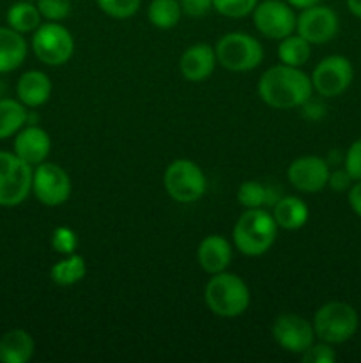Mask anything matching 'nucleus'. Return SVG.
<instances>
[{
  "label": "nucleus",
  "instance_id": "nucleus-21",
  "mask_svg": "<svg viewBox=\"0 0 361 363\" xmlns=\"http://www.w3.org/2000/svg\"><path fill=\"white\" fill-rule=\"evenodd\" d=\"M35 342L27 330L14 328L4 333L0 339V362L2 363H27L32 360Z\"/></svg>",
  "mask_w": 361,
  "mask_h": 363
},
{
  "label": "nucleus",
  "instance_id": "nucleus-6",
  "mask_svg": "<svg viewBox=\"0 0 361 363\" xmlns=\"http://www.w3.org/2000/svg\"><path fill=\"white\" fill-rule=\"evenodd\" d=\"M163 186L166 194L179 204H191L204 197L207 179L200 167L186 158L173 160L165 170Z\"/></svg>",
  "mask_w": 361,
  "mask_h": 363
},
{
  "label": "nucleus",
  "instance_id": "nucleus-36",
  "mask_svg": "<svg viewBox=\"0 0 361 363\" xmlns=\"http://www.w3.org/2000/svg\"><path fill=\"white\" fill-rule=\"evenodd\" d=\"M347 201H349L350 209H353L357 216H361V181H356V183L347 190Z\"/></svg>",
  "mask_w": 361,
  "mask_h": 363
},
{
  "label": "nucleus",
  "instance_id": "nucleus-22",
  "mask_svg": "<svg viewBox=\"0 0 361 363\" xmlns=\"http://www.w3.org/2000/svg\"><path fill=\"white\" fill-rule=\"evenodd\" d=\"M27 106L20 99L0 98V140L14 137L27 124Z\"/></svg>",
  "mask_w": 361,
  "mask_h": 363
},
{
  "label": "nucleus",
  "instance_id": "nucleus-7",
  "mask_svg": "<svg viewBox=\"0 0 361 363\" xmlns=\"http://www.w3.org/2000/svg\"><path fill=\"white\" fill-rule=\"evenodd\" d=\"M32 52L46 66H64L74 53L73 34L59 21H46L34 30Z\"/></svg>",
  "mask_w": 361,
  "mask_h": 363
},
{
  "label": "nucleus",
  "instance_id": "nucleus-20",
  "mask_svg": "<svg viewBox=\"0 0 361 363\" xmlns=\"http://www.w3.org/2000/svg\"><path fill=\"white\" fill-rule=\"evenodd\" d=\"M27 52L23 34L11 27H0V74L18 69L27 59Z\"/></svg>",
  "mask_w": 361,
  "mask_h": 363
},
{
  "label": "nucleus",
  "instance_id": "nucleus-33",
  "mask_svg": "<svg viewBox=\"0 0 361 363\" xmlns=\"http://www.w3.org/2000/svg\"><path fill=\"white\" fill-rule=\"evenodd\" d=\"M343 167L354 181H361V138L350 144L343 156Z\"/></svg>",
  "mask_w": 361,
  "mask_h": 363
},
{
  "label": "nucleus",
  "instance_id": "nucleus-14",
  "mask_svg": "<svg viewBox=\"0 0 361 363\" xmlns=\"http://www.w3.org/2000/svg\"><path fill=\"white\" fill-rule=\"evenodd\" d=\"M329 163L319 156H301L287 169V179L303 194H317L328 186Z\"/></svg>",
  "mask_w": 361,
  "mask_h": 363
},
{
  "label": "nucleus",
  "instance_id": "nucleus-19",
  "mask_svg": "<svg viewBox=\"0 0 361 363\" xmlns=\"http://www.w3.org/2000/svg\"><path fill=\"white\" fill-rule=\"evenodd\" d=\"M273 218H275L278 229L297 230L306 225L310 218V211L303 199L294 197V195H285L276 201L273 206Z\"/></svg>",
  "mask_w": 361,
  "mask_h": 363
},
{
  "label": "nucleus",
  "instance_id": "nucleus-2",
  "mask_svg": "<svg viewBox=\"0 0 361 363\" xmlns=\"http://www.w3.org/2000/svg\"><path fill=\"white\" fill-rule=\"evenodd\" d=\"M278 225L264 208L246 209L232 229L237 250L246 257H260L275 245Z\"/></svg>",
  "mask_w": 361,
  "mask_h": 363
},
{
  "label": "nucleus",
  "instance_id": "nucleus-15",
  "mask_svg": "<svg viewBox=\"0 0 361 363\" xmlns=\"http://www.w3.org/2000/svg\"><path fill=\"white\" fill-rule=\"evenodd\" d=\"M14 155L23 160L28 165L35 167L39 163L46 162L50 151H52V138L48 131L35 124L23 126L14 135Z\"/></svg>",
  "mask_w": 361,
  "mask_h": 363
},
{
  "label": "nucleus",
  "instance_id": "nucleus-18",
  "mask_svg": "<svg viewBox=\"0 0 361 363\" xmlns=\"http://www.w3.org/2000/svg\"><path fill=\"white\" fill-rule=\"evenodd\" d=\"M52 80L45 71L30 69L20 77L16 84L18 99L27 108H39L45 105L52 96Z\"/></svg>",
  "mask_w": 361,
  "mask_h": 363
},
{
  "label": "nucleus",
  "instance_id": "nucleus-27",
  "mask_svg": "<svg viewBox=\"0 0 361 363\" xmlns=\"http://www.w3.org/2000/svg\"><path fill=\"white\" fill-rule=\"evenodd\" d=\"M278 195L265 184L258 183V181H244L237 190V202L243 208L253 209L262 208V206H275L278 201Z\"/></svg>",
  "mask_w": 361,
  "mask_h": 363
},
{
  "label": "nucleus",
  "instance_id": "nucleus-13",
  "mask_svg": "<svg viewBox=\"0 0 361 363\" xmlns=\"http://www.w3.org/2000/svg\"><path fill=\"white\" fill-rule=\"evenodd\" d=\"M273 339L287 353L301 354L315 342L314 325L297 314H282L273 323Z\"/></svg>",
  "mask_w": 361,
  "mask_h": 363
},
{
  "label": "nucleus",
  "instance_id": "nucleus-37",
  "mask_svg": "<svg viewBox=\"0 0 361 363\" xmlns=\"http://www.w3.org/2000/svg\"><path fill=\"white\" fill-rule=\"evenodd\" d=\"M289 6H292L294 9H306V7L315 6V4H321V0H285Z\"/></svg>",
  "mask_w": 361,
  "mask_h": 363
},
{
  "label": "nucleus",
  "instance_id": "nucleus-16",
  "mask_svg": "<svg viewBox=\"0 0 361 363\" xmlns=\"http://www.w3.org/2000/svg\"><path fill=\"white\" fill-rule=\"evenodd\" d=\"M218 64L216 52L207 43H197V45L188 46L183 52L179 60L180 74L188 82H204L214 73V67Z\"/></svg>",
  "mask_w": 361,
  "mask_h": 363
},
{
  "label": "nucleus",
  "instance_id": "nucleus-23",
  "mask_svg": "<svg viewBox=\"0 0 361 363\" xmlns=\"http://www.w3.org/2000/svg\"><path fill=\"white\" fill-rule=\"evenodd\" d=\"M6 20L7 27L20 32V34L34 32L35 28L42 23V16L41 13H39L38 6L32 4L30 0H20V2L13 4V6L7 9Z\"/></svg>",
  "mask_w": 361,
  "mask_h": 363
},
{
  "label": "nucleus",
  "instance_id": "nucleus-32",
  "mask_svg": "<svg viewBox=\"0 0 361 363\" xmlns=\"http://www.w3.org/2000/svg\"><path fill=\"white\" fill-rule=\"evenodd\" d=\"M299 357L304 363H333L336 360V353L331 347V344L322 342V340L321 344H311Z\"/></svg>",
  "mask_w": 361,
  "mask_h": 363
},
{
  "label": "nucleus",
  "instance_id": "nucleus-17",
  "mask_svg": "<svg viewBox=\"0 0 361 363\" xmlns=\"http://www.w3.org/2000/svg\"><path fill=\"white\" fill-rule=\"evenodd\" d=\"M197 259L200 268L207 275L227 272L232 262V247L223 236L211 234V236H205L198 245Z\"/></svg>",
  "mask_w": 361,
  "mask_h": 363
},
{
  "label": "nucleus",
  "instance_id": "nucleus-30",
  "mask_svg": "<svg viewBox=\"0 0 361 363\" xmlns=\"http://www.w3.org/2000/svg\"><path fill=\"white\" fill-rule=\"evenodd\" d=\"M50 243H52L53 250L59 252V254L71 255L78 248V236L69 227H57V229H53Z\"/></svg>",
  "mask_w": 361,
  "mask_h": 363
},
{
  "label": "nucleus",
  "instance_id": "nucleus-28",
  "mask_svg": "<svg viewBox=\"0 0 361 363\" xmlns=\"http://www.w3.org/2000/svg\"><path fill=\"white\" fill-rule=\"evenodd\" d=\"M98 6L106 16L115 18V20H127L138 13L142 0H98Z\"/></svg>",
  "mask_w": 361,
  "mask_h": 363
},
{
  "label": "nucleus",
  "instance_id": "nucleus-39",
  "mask_svg": "<svg viewBox=\"0 0 361 363\" xmlns=\"http://www.w3.org/2000/svg\"><path fill=\"white\" fill-rule=\"evenodd\" d=\"M4 92H6V84L0 80V98H4Z\"/></svg>",
  "mask_w": 361,
  "mask_h": 363
},
{
  "label": "nucleus",
  "instance_id": "nucleus-25",
  "mask_svg": "<svg viewBox=\"0 0 361 363\" xmlns=\"http://www.w3.org/2000/svg\"><path fill=\"white\" fill-rule=\"evenodd\" d=\"M311 45L299 34H290L287 38L280 39L278 45V59L287 66L301 67L310 60Z\"/></svg>",
  "mask_w": 361,
  "mask_h": 363
},
{
  "label": "nucleus",
  "instance_id": "nucleus-4",
  "mask_svg": "<svg viewBox=\"0 0 361 363\" xmlns=\"http://www.w3.org/2000/svg\"><path fill=\"white\" fill-rule=\"evenodd\" d=\"M311 325L315 337L333 346L353 339L360 326V318L353 305L345 301H328L317 308Z\"/></svg>",
  "mask_w": 361,
  "mask_h": 363
},
{
  "label": "nucleus",
  "instance_id": "nucleus-26",
  "mask_svg": "<svg viewBox=\"0 0 361 363\" xmlns=\"http://www.w3.org/2000/svg\"><path fill=\"white\" fill-rule=\"evenodd\" d=\"M179 0H152L147 7V20L161 30H170L176 27L180 20Z\"/></svg>",
  "mask_w": 361,
  "mask_h": 363
},
{
  "label": "nucleus",
  "instance_id": "nucleus-3",
  "mask_svg": "<svg viewBox=\"0 0 361 363\" xmlns=\"http://www.w3.org/2000/svg\"><path fill=\"white\" fill-rule=\"evenodd\" d=\"M204 301L214 315L232 319L248 311L251 294L246 282L239 275L222 272L211 275L205 284Z\"/></svg>",
  "mask_w": 361,
  "mask_h": 363
},
{
  "label": "nucleus",
  "instance_id": "nucleus-40",
  "mask_svg": "<svg viewBox=\"0 0 361 363\" xmlns=\"http://www.w3.org/2000/svg\"><path fill=\"white\" fill-rule=\"evenodd\" d=\"M30 2H32V0H30Z\"/></svg>",
  "mask_w": 361,
  "mask_h": 363
},
{
  "label": "nucleus",
  "instance_id": "nucleus-10",
  "mask_svg": "<svg viewBox=\"0 0 361 363\" xmlns=\"http://www.w3.org/2000/svg\"><path fill=\"white\" fill-rule=\"evenodd\" d=\"M253 25L264 38L280 39L296 32L297 16L294 13V7L289 6L285 0H264L255 6Z\"/></svg>",
  "mask_w": 361,
  "mask_h": 363
},
{
  "label": "nucleus",
  "instance_id": "nucleus-11",
  "mask_svg": "<svg viewBox=\"0 0 361 363\" xmlns=\"http://www.w3.org/2000/svg\"><path fill=\"white\" fill-rule=\"evenodd\" d=\"M310 78L314 91H317L322 98H336L353 84L354 67L347 57L329 55L315 66Z\"/></svg>",
  "mask_w": 361,
  "mask_h": 363
},
{
  "label": "nucleus",
  "instance_id": "nucleus-8",
  "mask_svg": "<svg viewBox=\"0 0 361 363\" xmlns=\"http://www.w3.org/2000/svg\"><path fill=\"white\" fill-rule=\"evenodd\" d=\"M32 165L14 152L0 151V206L14 208L32 194Z\"/></svg>",
  "mask_w": 361,
  "mask_h": 363
},
{
  "label": "nucleus",
  "instance_id": "nucleus-29",
  "mask_svg": "<svg viewBox=\"0 0 361 363\" xmlns=\"http://www.w3.org/2000/svg\"><path fill=\"white\" fill-rule=\"evenodd\" d=\"M258 0H212V9L227 18H244L253 13Z\"/></svg>",
  "mask_w": 361,
  "mask_h": 363
},
{
  "label": "nucleus",
  "instance_id": "nucleus-9",
  "mask_svg": "<svg viewBox=\"0 0 361 363\" xmlns=\"http://www.w3.org/2000/svg\"><path fill=\"white\" fill-rule=\"evenodd\" d=\"M32 194L48 208L62 206L71 197L69 174L57 163H39L32 172Z\"/></svg>",
  "mask_w": 361,
  "mask_h": 363
},
{
  "label": "nucleus",
  "instance_id": "nucleus-38",
  "mask_svg": "<svg viewBox=\"0 0 361 363\" xmlns=\"http://www.w3.org/2000/svg\"><path fill=\"white\" fill-rule=\"evenodd\" d=\"M347 7L356 18H361V0H347Z\"/></svg>",
  "mask_w": 361,
  "mask_h": 363
},
{
  "label": "nucleus",
  "instance_id": "nucleus-5",
  "mask_svg": "<svg viewBox=\"0 0 361 363\" xmlns=\"http://www.w3.org/2000/svg\"><path fill=\"white\" fill-rule=\"evenodd\" d=\"M219 66L232 73H246L264 60L262 43L246 32H229L218 39L214 46Z\"/></svg>",
  "mask_w": 361,
  "mask_h": 363
},
{
  "label": "nucleus",
  "instance_id": "nucleus-12",
  "mask_svg": "<svg viewBox=\"0 0 361 363\" xmlns=\"http://www.w3.org/2000/svg\"><path fill=\"white\" fill-rule=\"evenodd\" d=\"M340 21L335 11L322 4L301 9L297 16L296 32L310 45H326L338 34Z\"/></svg>",
  "mask_w": 361,
  "mask_h": 363
},
{
  "label": "nucleus",
  "instance_id": "nucleus-34",
  "mask_svg": "<svg viewBox=\"0 0 361 363\" xmlns=\"http://www.w3.org/2000/svg\"><path fill=\"white\" fill-rule=\"evenodd\" d=\"M179 4L183 13L191 18L204 16L212 9V0H179Z\"/></svg>",
  "mask_w": 361,
  "mask_h": 363
},
{
  "label": "nucleus",
  "instance_id": "nucleus-1",
  "mask_svg": "<svg viewBox=\"0 0 361 363\" xmlns=\"http://www.w3.org/2000/svg\"><path fill=\"white\" fill-rule=\"evenodd\" d=\"M262 101L271 108L290 110L310 101L314 85L311 78L301 67L276 64L262 73L257 84Z\"/></svg>",
  "mask_w": 361,
  "mask_h": 363
},
{
  "label": "nucleus",
  "instance_id": "nucleus-24",
  "mask_svg": "<svg viewBox=\"0 0 361 363\" xmlns=\"http://www.w3.org/2000/svg\"><path fill=\"white\" fill-rule=\"evenodd\" d=\"M85 275H87V264H85V259L78 255L76 252L60 259L50 269V277H52L53 284L60 287L74 286V284L81 282Z\"/></svg>",
  "mask_w": 361,
  "mask_h": 363
},
{
  "label": "nucleus",
  "instance_id": "nucleus-31",
  "mask_svg": "<svg viewBox=\"0 0 361 363\" xmlns=\"http://www.w3.org/2000/svg\"><path fill=\"white\" fill-rule=\"evenodd\" d=\"M35 6L46 21H62L71 14V0H38Z\"/></svg>",
  "mask_w": 361,
  "mask_h": 363
},
{
  "label": "nucleus",
  "instance_id": "nucleus-35",
  "mask_svg": "<svg viewBox=\"0 0 361 363\" xmlns=\"http://www.w3.org/2000/svg\"><path fill=\"white\" fill-rule=\"evenodd\" d=\"M353 177L347 172L345 167L343 169H336L335 172H329L328 186L331 188L333 191H347L350 186H353Z\"/></svg>",
  "mask_w": 361,
  "mask_h": 363
}]
</instances>
